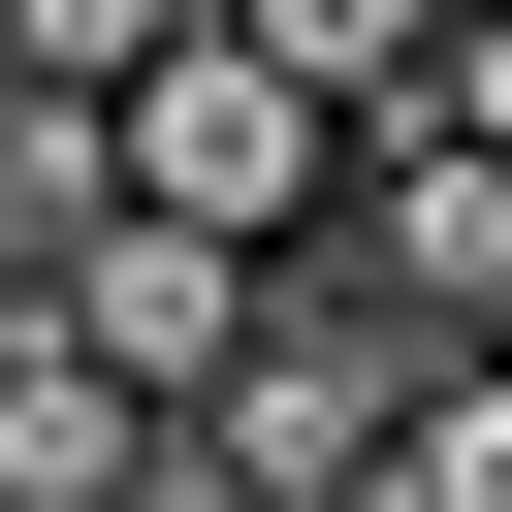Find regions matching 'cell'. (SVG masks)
I'll return each instance as SVG.
<instances>
[{
  "mask_svg": "<svg viewBox=\"0 0 512 512\" xmlns=\"http://www.w3.org/2000/svg\"><path fill=\"white\" fill-rule=\"evenodd\" d=\"M128 192H160V224H224V256H320V224H352V96L224 0V32L128 96Z\"/></svg>",
  "mask_w": 512,
  "mask_h": 512,
  "instance_id": "1",
  "label": "cell"
},
{
  "mask_svg": "<svg viewBox=\"0 0 512 512\" xmlns=\"http://www.w3.org/2000/svg\"><path fill=\"white\" fill-rule=\"evenodd\" d=\"M288 288H352V320H416V352H512V160H480V128H384Z\"/></svg>",
  "mask_w": 512,
  "mask_h": 512,
  "instance_id": "2",
  "label": "cell"
},
{
  "mask_svg": "<svg viewBox=\"0 0 512 512\" xmlns=\"http://www.w3.org/2000/svg\"><path fill=\"white\" fill-rule=\"evenodd\" d=\"M32 320H64L96 384H160V416H224V384H256V320H288V256H224V224H160V192H128V224H96V256L32 288Z\"/></svg>",
  "mask_w": 512,
  "mask_h": 512,
  "instance_id": "3",
  "label": "cell"
},
{
  "mask_svg": "<svg viewBox=\"0 0 512 512\" xmlns=\"http://www.w3.org/2000/svg\"><path fill=\"white\" fill-rule=\"evenodd\" d=\"M160 448H192V416H160V384H96V352H64V320H0V512H128V480H160Z\"/></svg>",
  "mask_w": 512,
  "mask_h": 512,
  "instance_id": "4",
  "label": "cell"
},
{
  "mask_svg": "<svg viewBox=\"0 0 512 512\" xmlns=\"http://www.w3.org/2000/svg\"><path fill=\"white\" fill-rule=\"evenodd\" d=\"M96 224H128V128H96V96H32V64H0V320H32V288H64V256H96Z\"/></svg>",
  "mask_w": 512,
  "mask_h": 512,
  "instance_id": "5",
  "label": "cell"
},
{
  "mask_svg": "<svg viewBox=\"0 0 512 512\" xmlns=\"http://www.w3.org/2000/svg\"><path fill=\"white\" fill-rule=\"evenodd\" d=\"M192 32H224V0H0V64H32V96H96V128H128Z\"/></svg>",
  "mask_w": 512,
  "mask_h": 512,
  "instance_id": "6",
  "label": "cell"
},
{
  "mask_svg": "<svg viewBox=\"0 0 512 512\" xmlns=\"http://www.w3.org/2000/svg\"><path fill=\"white\" fill-rule=\"evenodd\" d=\"M128 512H256V480H224V448H160V480H128Z\"/></svg>",
  "mask_w": 512,
  "mask_h": 512,
  "instance_id": "7",
  "label": "cell"
}]
</instances>
